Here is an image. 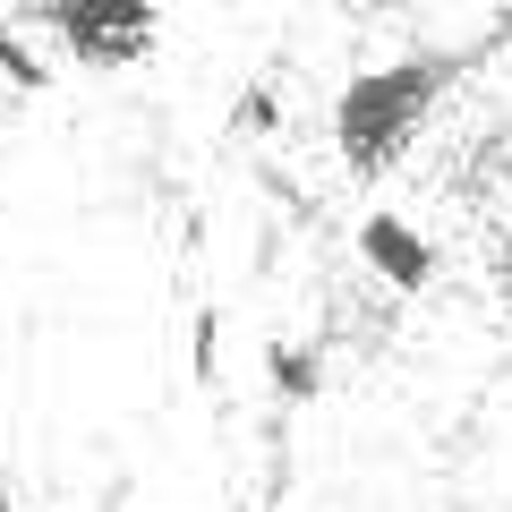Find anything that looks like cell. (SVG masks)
Wrapping results in <instances>:
<instances>
[{"mask_svg": "<svg viewBox=\"0 0 512 512\" xmlns=\"http://www.w3.org/2000/svg\"><path fill=\"white\" fill-rule=\"evenodd\" d=\"M453 77H461V52H410V60H384V69H359L333 94V154H342V171H359V180L393 171Z\"/></svg>", "mask_w": 512, "mask_h": 512, "instance_id": "cell-1", "label": "cell"}, {"mask_svg": "<svg viewBox=\"0 0 512 512\" xmlns=\"http://www.w3.org/2000/svg\"><path fill=\"white\" fill-rule=\"evenodd\" d=\"M35 26L52 43H69L86 69H137L163 35V18L146 0H52V9H35Z\"/></svg>", "mask_w": 512, "mask_h": 512, "instance_id": "cell-2", "label": "cell"}, {"mask_svg": "<svg viewBox=\"0 0 512 512\" xmlns=\"http://www.w3.org/2000/svg\"><path fill=\"white\" fill-rule=\"evenodd\" d=\"M359 256H367V274H376L384 291H427V282H436V248H427V231H410L402 214H367L359 222Z\"/></svg>", "mask_w": 512, "mask_h": 512, "instance_id": "cell-3", "label": "cell"}, {"mask_svg": "<svg viewBox=\"0 0 512 512\" xmlns=\"http://www.w3.org/2000/svg\"><path fill=\"white\" fill-rule=\"evenodd\" d=\"M265 384L299 410V402H316V393H325V359H316L308 342H274V350H265Z\"/></svg>", "mask_w": 512, "mask_h": 512, "instance_id": "cell-4", "label": "cell"}, {"mask_svg": "<svg viewBox=\"0 0 512 512\" xmlns=\"http://www.w3.org/2000/svg\"><path fill=\"white\" fill-rule=\"evenodd\" d=\"M0 77H9V86H26V94H35V86H52V60H43L35 43L18 35V26H0Z\"/></svg>", "mask_w": 512, "mask_h": 512, "instance_id": "cell-5", "label": "cell"}, {"mask_svg": "<svg viewBox=\"0 0 512 512\" xmlns=\"http://www.w3.org/2000/svg\"><path fill=\"white\" fill-rule=\"evenodd\" d=\"M214 350H222V316L197 308V325H188V376H214Z\"/></svg>", "mask_w": 512, "mask_h": 512, "instance_id": "cell-6", "label": "cell"}, {"mask_svg": "<svg viewBox=\"0 0 512 512\" xmlns=\"http://www.w3.org/2000/svg\"><path fill=\"white\" fill-rule=\"evenodd\" d=\"M239 128H274V94H265V86L239 94Z\"/></svg>", "mask_w": 512, "mask_h": 512, "instance_id": "cell-7", "label": "cell"}]
</instances>
